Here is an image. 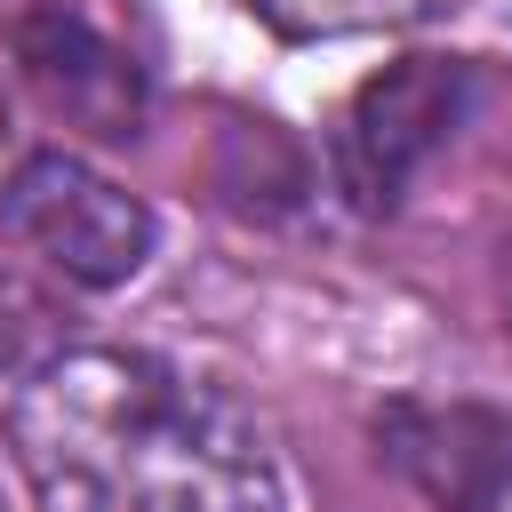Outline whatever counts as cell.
<instances>
[{"label":"cell","mask_w":512,"mask_h":512,"mask_svg":"<svg viewBox=\"0 0 512 512\" xmlns=\"http://www.w3.org/2000/svg\"><path fill=\"white\" fill-rule=\"evenodd\" d=\"M40 512H280L264 432L152 352H64L8 408Z\"/></svg>","instance_id":"1"},{"label":"cell","mask_w":512,"mask_h":512,"mask_svg":"<svg viewBox=\"0 0 512 512\" xmlns=\"http://www.w3.org/2000/svg\"><path fill=\"white\" fill-rule=\"evenodd\" d=\"M264 24H280V32H304V40H320V32H360V24H392V16H424V8H440V0H248Z\"/></svg>","instance_id":"6"},{"label":"cell","mask_w":512,"mask_h":512,"mask_svg":"<svg viewBox=\"0 0 512 512\" xmlns=\"http://www.w3.org/2000/svg\"><path fill=\"white\" fill-rule=\"evenodd\" d=\"M0 216L40 264H56L80 288H120L152 256V208L72 152H32L0 184Z\"/></svg>","instance_id":"2"},{"label":"cell","mask_w":512,"mask_h":512,"mask_svg":"<svg viewBox=\"0 0 512 512\" xmlns=\"http://www.w3.org/2000/svg\"><path fill=\"white\" fill-rule=\"evenodd\" d=\"M24 72L40 80V96H48L56 112L88 120L96 136H136V112H144L136 64H128L112 40H96L80 16H40V24H24Z\"/></svg>","instance_id":"5"},{"label":"cell","mask_w":512,"mask_h":512,"mask_svg":"<svg viewBox=\"0 0 512 512\" xmlns=\"http://www.w3.org/2000/svg\"><path fill=\"white\" fill-rule=\"evenodd\" d=\"M456 112H464V64H440V56H408V64H392V72H376L360 96H352V112H344V184L368 200V208H384L432 152H440V136L456 128Z\"/></svg>","instance_id":"3"},{"label":"cell","mask_w":512,"mask_h":512,"mask_svg":"<svg viewBox=\"0 0 512 512\" xmlns=\"http://www.w3.org/2000/svg\"><path fill=\"white\" fill-rule=\"evenodd\" d=\"M376 440L392 448V464L440 504V512H512V424L480 400H448V408H384Z\"/></svg>","instance_id":"4"}]
</instances>
